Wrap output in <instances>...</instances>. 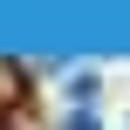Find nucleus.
<instances>
[{
	"label": "nucleus",
	"instance_id": "obj_1",
	"mask_svg": "<svg viewBox=\"0 0 130 130\" xmlns=\"http://www.w3.org/2000/svg\"><path fill=\"white\" fill-rule=\"evenodd\" d=\"M69 130H96V117L89 110H69Z\"/></svg>",
	"mask_w": 130,
	"mask_h": 130
}]
</instances>
